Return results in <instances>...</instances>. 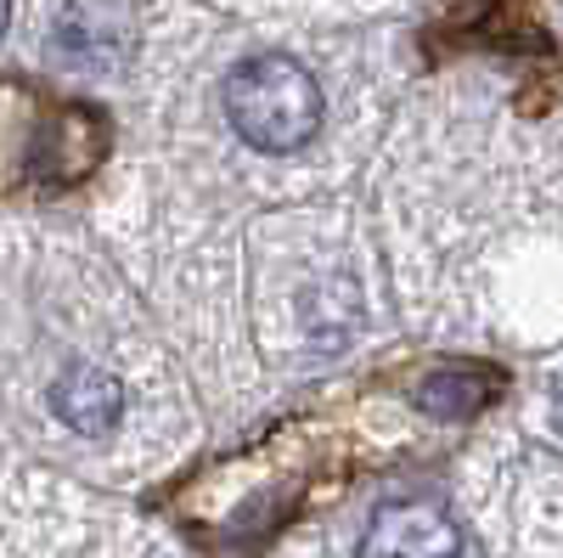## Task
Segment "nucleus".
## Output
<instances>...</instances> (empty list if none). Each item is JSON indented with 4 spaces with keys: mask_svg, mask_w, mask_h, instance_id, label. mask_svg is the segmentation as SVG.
<instances>
[{
    "mask_svg": "<svg viewBox=\"0 0 563 558\" xmlns=\"http://www.w3.org/2000/svg\"><path fill=\"white\" fill-rule=\"evenodd\" d=\"M225 119L260 153H299L321 130V85L294 57H243L225 79Z\"/></svg>",
    "mask_w": 563,
    "mask_h": 558,
    "instance_id": "1",
    "label": "nucleus"
},
{
    "mask_svg": "<svg viewBox=\"0 0 563 558\" xmlns=\"http://www.w3.org/2000/svg\"><path fill=\"white\" fill-rule=\"evenodd\" d=\"M552 417H558V429H563V390H558V406H552Z\"/></svg>",
    "mask_w": 563,
    "mask_h": 558,
    "instance_id": "6",
    "label": "nucleus"
},
{
    "mask_svg": "<svg viewBox=\"0 0 563 558\" xmlns=\"http://www.w3.org/2000/svg\"><path fill=\"white\" fill-rule=\"evenodd\" d=\"M7 18H12V0H0V29H7Z\"/></svg>",
    "mask_w": 563,
    "mask_h": 558,
    "instance_id": "5",
    "label": "nucleus"
},
{
    "mask_svg": "<svg viewBox=\"0 0 563 558\" xmlns=\"http://www.w3.org/2000/svg\"><path fill=\"white\" fill-rule=\"evenodd\" d=\"M52 412L79 435H108L124 417V390L102 366H68L52 384Z\"/></svg>",
    "mask_w": 563,
    "mask_h": 558,
    "instance_id": "3",
    "label": "nucleus"
},
{
    "mask_svg": "<svg viewBox=\"0 0 563 558\" xmlns=\"http://www.w3.org/2000/svg\"><path fill=\"white\" fill-rule=\"evenodd\" d=\"M490 395H496V372H485V366H440V372L422 379L417 406L429 417H440V424H462V417L485 412Z\"/></svg>",
    "mask_w": 563,
    "mask_h": 558,
    "instance_id": "4",
    "label": "nucleus"
},
{
    "mask_svg": "<svg viewBox=\"0 0 563 558\" xmlns=\"http://www.w3.org/2000/svg\"><path fill=\"white\" fill-rule=\"evenodd\" d=\"M456 552H462V530L451 507L429 496L378 507L361 536V558H456Z\"/></svg>",
    "mask_w": 563,
    "mask_h": 558,
    "instance_id": "2",
    "label": "nucleus"
}]
</instances>
